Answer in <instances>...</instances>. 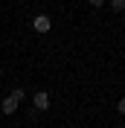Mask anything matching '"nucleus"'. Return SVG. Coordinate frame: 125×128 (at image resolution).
I'll return each instance as SVG.
<instances>
[{
  "instance_id": "nucleus-1",
  "label": "nucleus",
  "mask_w": 125,
  "mask_h": 128,
  "mask_svg": "<svg viewBox=\"0 0 125 128\" xmlns=\"http://www.w3.org/2000/svg\"><path fill=\"white\" fill-rule=\"evenodd\" d=\"M32 26H35V32H50V26H52V20H50L47 15H35V20H32Z\"/></svg>"
},
{
  "instance_id": "nucleus-2",
  "label": "nucleus",
  "mask_w": 125,
  "mask_h": 128,
  "mask_svg": "<svg viewBox=\"0 0 125 128\" xmlns=\"http://www.w3.org/2000/svg\"><path fill=\"white\" fill-rule=\"evenodd\" d=\"M35 108H38V111H47L50 108V93L47 90H38V93H35Z\"/></svg>"
},
{
  "instance_id": "nucleus-3",
  "label": "nucleus",
  "mask_w": 125,
  "mask_h": 128,
  "mask_svg": "<svg viewBox=\"0 0 125 128\" xmlns=\"http://www.w3.org/2000/svg\"><path fill=\"white\" fill-rule=\"evenodd\" d=\"M0 108H3V114H6V116H9V114H15V111H18V102H15V99H12V96H6Z\"/></svg>"
},
{
  "instance_id": "nucleus-4",
  "label": "nucleus",
  "mask_w": 125,
  "mask_h": 128,
  "mask_svg": "<svg viewBox=\"0 0 125 128\" xmlns=\"http://www.w3.org/2000/svg\"><path fill=\"white\" fill-rule=\"evenodd\" d=\"M122 9H125V0H110V12H116V15H119Z\"/></svg>"
},
{
  "instance_id": "nucleus-5",
  "label": "nucleus",
  "mask_w": 125,
  "mask_h": 128,
  "mask_svg": "<svg viewBox=\"0 0 125 128\" xmlns=\"http://www.w3.org/2000/svg\"><path fill=\"white\" fill-rule=\"evenodd\" d=\"M9 96H12L15 102H20V99H24V90H20V88H15V90H12V93H9Z\"/></svg>"
},
{
  "instance_id": "nucleus-6",
  "label": "nucleus",
  "mask_w": 125,
  "mask_h": 128,
  "mask_svg": "<svg viewBox=\"0 0 125 128\" xmlns=\"http://www.w3.org/2000/svg\"><path fill=\"white\" fill-rule=\"evenodd\" d=\"M90 6H93V9H102V6H105V0H90Z\"/></svg>"
},
{
  "instance_id": "nucleus-7",
  "label": "nucleus",
  "mask_w": 125,
  "mask_h": 128,
  "mask_svg": "<svg viewBox=\"0 0 125 128\" xmlns=\"http://www.w3.org/2000/svg\"><path fill=\"white\" fill-rule=\"evenodd\" d=\"M0 76H3V67H0Z\"/></svg>"
}]
</instances>
